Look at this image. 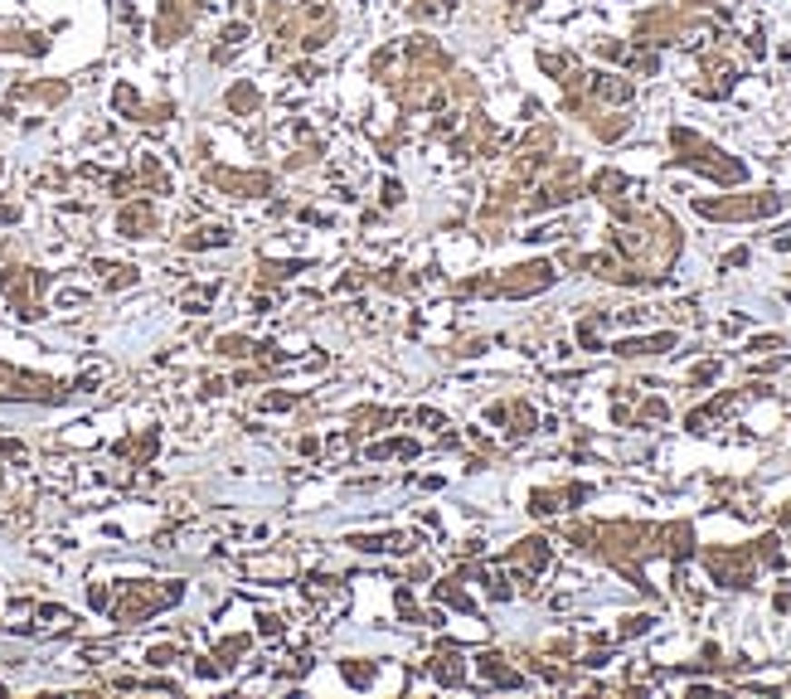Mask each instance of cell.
I'll return each instance as SVG.
<instances>
[{"label":"cell","mask_w":791,"mask_h":699,"mask_svg":"<svg viewBox=\"0 0 791 699\" xmlns=\"http://www.w3.org/2000/svg\"><path fill=\"white\" fill-rule=\"evenodd\" d=\"M223 103H229V112H233V117H252V112L262 107V97H258V88H252V83H233Z\"/></svg>","instance_id":"8"},{"label":"cell","mask_w":791,"mask_h":699,"mask_svg":"<svg viewBox=\"0 0 791 699\" xmlns=\"http://www.w3.org/2000/svg\"><path fill=\"white\" fill-rule=\"evenodd\" d=\"M666 253H651V268H670V258H675V248H680V239H675V223H666ZM617 253H627V258H641L646 262V243H651V233H617Z\"/></svg>","instance_id":"5"},{"label":"cell","mask_w":791,"mask_h":699,"mask_svg":"<svg viewBox=\"0 0 791 699\" xmlns=\"http://www.w3.org/2000/svg\"><path fill=\"white\" fill-rule=\"evenodd\" d=\"M554 287V262H519V268H510V277H500L496 291L500 297H529V291H544Z\"/></svg>","instance_id":"4"},{"label":"cell","mask_w":791,"mask_h":699,"mask_svg":"<svg viewBox=\"0 0 791 699\" xmlns=\"http://www.w3.org/2000/svg\"><path fill=\"white\" fill-rule=\"evenodd\" d=\"M510 564H519L525 573H539L549 564V544L544 539H519L515 549H510Z\"/></svg>","instance_id":"6"},{"label":"cell","mask_w":791,"mask_h":699,"mask_svg":"<svg viewBox=\"0 0 791 699\" xmlns=\"http://www.w3.org/2000/svg\"><path fill=\"white\" fill-rule=\"evenodd\" d=\"M753 549H709L704 554V564H709L714 583H724V588H747L753 583Z\"/></svg>","instance_id":"3"},{"label":"cell","mask_w":791,"mask_h":699,"mask_svg":"<svg viewBox=\"0 0 791 699\" xmlns=\"http://www.w3.org/2000/svg\"><path fill=\"white\" fill-rule=\"evenodd\" d=\"M481 675H486L490 684H510V690H515V684H525L510 665H500V655H481Z\"/></svg>","instance_id":"9"},{"label":"cell","mask_w":791,"mask_h":699,"mask_svg":"<svg viewBox=\"0 0 791 699\" xmlns=\"http://www.w3.org/2000/svg\"><path fill=\"white\" fill-rule=\"evenodd\" d=\"M670 142H675V151H680L675 161H680V165H695V171H704L709 180H718V185H738V180L747 175L743 161H728L714 142H704V136H695L689 127H675Z\"/></svg>","instance_id":"1"},{"label":"cell","mask_w":791,"mask_h":699,"mask_svg":"<svg viewBox=\"0 0 791 699\" xmlns=\"http://www.w3.org/2000/svg\"><path fill=\"white\" fill-rule=\"evenodd\" d=\"M704 219H767L782 209V194H738V200H695Z\"/></svg>","instance_id":"2"},{"label":"cell","mask_w":791,"mask_h":699,"mask_svg":"<svg viewBox=\"0 0 791 699\" xmlns=\"http://www.w3.org/2000/svg\"><path fill=\"white\" fill-rule=\"evenodd\" d=\"M675 345V335H646V340H617V355L621 359H637V355H666V350Z\"/></svg>","instance_id":"7"}]
</instances>
